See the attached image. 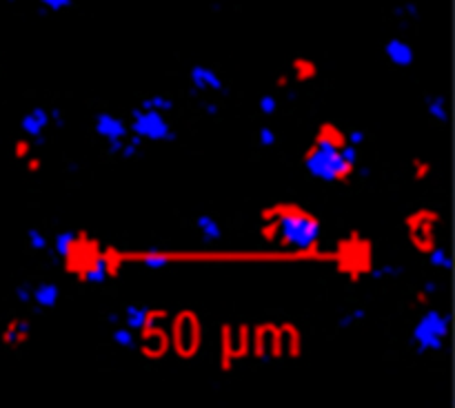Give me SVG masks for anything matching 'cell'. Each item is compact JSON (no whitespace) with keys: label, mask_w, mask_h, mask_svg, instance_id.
Returning a JSON list of instances; mask_svg holds the SVG:
<instances>
[{"label":"cell","mask_w":455,"mask_h":408,"mask_svg":"<svg viewBox=\"0 0 455 408\" xmlns=\"http://www.w3.org/2000/svg\"><path fill=\"white\" fill-rule=\"evenodd\" d=\"M195 226H198V231H200V235L204 237L207 242L213 244V242L220 240L222 231H220V224H218L215 217H211V215H198L195 217Z\"/></svg>","instance_id":"7c38bea8"},{"label":"cell","mask_w":455,"mask_h":408,"mask_svg":"<svg viewBox=\"0 0 455 408\" xmlns=\"http://www.w3.org/2000/svg\"><path fill=\"white\" fill-rule=\"evenodd\" d=\"M129 133H134L138 140L165 142V140H171V138H173V127L165 118V114L151 111V109H142L140 107L131 116Z\"/></svg>","instance_id":"3957f363"},{"label":"cell","mask_w":455,"mask_h":408,"mask_svg":"<svg viewBox=\"0 0 455 408\" xmlns=\"http://www.w3.org/2000/svg\"><path fill=\"white\" fill-rule=\"evenodd\" d=\"M364 131L362 129H358V127H351V129H347L344 131V142H349V144H353V147H360L362 142H364Z\"/></svg>","instance_id":"ac0fdd59"},{"label":"cell","mask_w":455,"mask_h":408,"mask_svg":"<svg viewBox=\"0 0 455 408\" xmlns=\"http://www.w3.org/2000/svg\"><path fill=\"white\" fill-rule=\"evenodd\" d=\"M49 120H52V118H49V111L47 109H32V111H29L25 118H23V122H21V129H23V133L25 136H29V138H38L41 136L45 129L49 127Z\"/></svg>","instance_id":"ba28073f"},{"label":"cell","mask_w":455,"mask_h":408,"mask_svg":"<svg viewBox=\"0 0 455 408\" xmlns=\"http://www.w3.org/2000/svg\"><path fill=\"white\" fill-rule=\"evenodd\" d=\"M134 331L131 328H127V326H120V328H116L114 331V342L120 346V348H131L134 346Z\"/></svg>","instance_id":"2e32d148"},{"label":"cell","mask_w":455,"mask_h":408,"mask_svg":"<svg viewBox=\"0 0 455 408\" xmlns=\"http://www.w3.org/2000/svg\"><path fill=\"white\" fill-rule=\"evenodd\" d=\"M43 7H47L49 12H63V9H69L72 0H41Z\"/></svg>","instance_id":"44dd1931"},{"label":"cell","mask_w":455,"mask_h":408,"mask_svg":"<svg viewBox=\"0 0 455 408\" xmlns=\"http://www.w3.org/2000/svg\"><path fill=\"white\" fill-rule=\"evenodd\" d=\"M109 275H112V264H109L105 257H98V260H94L83 273L85 282H89V284H103V282L109 280Z\"/></svg>","instance_id":"8fae6325"},{"label":"cell","mask_w":455,"mask_h":408,"mask_svg":"<svg viewBox=\"0 0 455 408\" xmlns=\"http://www.w3.org/2000/svg\"><path fill=\"white\" fill-rule=\"evenodd\" d=\"M78 242V235L72 233V231H65V233H58L56 240H54V251L63 257H69L74 251V246Z\"/></svg>","instance_id":"4fadbf2b"},{"label":"cell","mask_w":455,"mask_h":408,"mask_svg":"<svg viewBox=\"0 0 455 408\" xmlns=\"http://www.w3.org/2000/svg\"><path fill=\"white\" fill-rule=\"evenodd\" d=\"M149 320H151V311L142 304H131L125 308V326L131 328V331H142L149 324Z\"/></svg>","instance_id":"30bf717a"},{"label":"cell","mask_w":455,"mask_h":408,"mask_svg":"<svg viewBox=\"0 0 455 408\" xmlns=\"http://www.w3.org/2000/svg\"><path fill=\"white\" fill-rule=\"evenodd\" d=\"M27 244H29L32 251L41 253V251H45V248H47V235L43 231H38V228H34V231L27 233Z\"/></svg>","instance_id":"9a60e30c"},{"label":"cell","mask_w":455,"mask_h":408,"mask_svg":"<svg viewBox=\"0 0 455 408\" xmlns=\"http://www.w3.org/2000/svg\"><path fill=\"white\" fill-rule=\"evenodd\" d=\"M96 133L103 138V140L109 142H118V140H125L129 136V125H127L123 118H118L114 114H100L96 118Z\"/></svg>","instance_id":"5b68a950"},{"label":"cell","mask_w":455,"mask_h":408,"mask_svg":"<svg viewBox=\"0 0 455 408\" xmlns=\"http://www.w3.org/2000/svg\"><path fill=\"white\" fill-rule=\"evenodd\" d=\"M58 300H61V288H58L56 284H41L32 291V302L38 308H45V311L54 308L58 304Z\"/></svg>","instance_id":"9c48e42d"},{"label":"cell","mask_w":455,"mask_h":408,"mask_svg":"<svg viewBox=\"0 0 455 408\" xmlns=\"http://www.w3.org/2000/svg\"><path fill=\"white\" fill-rule=\"evenodd\" d=\"M384 56L389 58V63L395 67H411L413 65V47L407 41H400V38H391V41L384 45Z\"/></svg>","instance_id":"52a82bcc"},{"label":"cell","mask_w":455,"mask_h":408,"mask_svg":"<svg viewBox=\"0 0 455 408\" xmlns=\"http://www.w3.org/2000/svg\"><path fill=\"white\" fill-rule=\"evenodd\" d=\"M142 109H151V111H160V114H169L173 109V100L169 96H147L142 100Z\"/></svg>","instance_id":"5bb4252c"},{"label":"cell","mask_w":455,"mask_h":408,"mask_svg":"<svg viewBox=\"0 0 455 408\" xmlns=\"http://www.w3.org/2000/svg\"><path fill=\"white\" fill-rule=\"evenodd\" d=\"M431 262H433V266H438V264L444 266V264H447V253H444V251H435V253L431 255Z\"/></svg>","instance_id":"7402d4cb"},{"label":"cell","mask_w":455,"mask_h":408,"mask_svg":"<svg viewBox=\"0 0 455 408\" xmlns=\"http://www.w3.org/2000/svg\"><path fill=\"white\" fill-rule=\"evenodd\" d=\"M413 340L424 351H440L447 342V320L438 311L424 313L413 328Z\"/></svg>","instance_id":"277c9868"},{"label":"cell","mask_w":455,"mask_h":408,"mask_svg":"<svg viewBox=\"0 0 455 408\" xmlns=\"http://www.w3.org/2000/svg\"><path fill=\"white\" fill-rule=\"evenodd\" d=\"M342 142L344 140L335 129H324L304 158L306 173L326 184L342 182L344 178H349L353 171V164L344 160Z\"/></svg>","instance_id":"6da1fadb"},{"label":"cell","mask_w":455,"mask_h":408,"mask_svg":"<svg viewBox=\"0 0 455 408\" xmlns=\"http://www.w3.org/2000/svg\"><path fill=\"white\" fill-rule=\"evenodd\" d=\"M429 114H431L433 118H442V116H444V107L438 105V100H433V103L429 105Z\"/></svg>","instance_id":"603a6c76"},{"label":"cell","mask_w":455,"mask_h":408,"mask_svg":"<svg viewBox=\"0 0 455 408\" xmlns=\"http://www.w3.org/2000/svg\"><path fill=\"white\" fill-rule=\"evenodd\" d=\"M260 111L262 114H275V111H278V100H275L273 96L260 98Z\"/></svg>","instance_id":"ffe728a7"},{"label":"cell","mask_w":455,"mask_h":408,"mask_svg":"<svg viewBox=\"0 0 455 408\" xmlns=\"http://www.w3.org/2000/svg\"><path fill=\"white\" fill-rule=\"evenodd\" d=\"M189 80H191L193 87L202 89V92H220V89L224 87L222 76L218 74L215 69L202 67V65H198V67L191 69V72H189Z\"/></svg>","instance_id":"8992f818"},{"label":"cell","mask_w":455,"mask_h":408,"mask_svg":"<svg viewBox=\"0 0 455 408\" xmlns=\"http://www.w3.org/2000/svg\"><path fill=\"white\" fill-rule=\"evenodd\" d=\"M258 142L262 147H273L275 142H278V133H275L273 129L264 127V129H260V131H258Z\"/></svg>","instance_id":"d6986e66"},{"label":"cell","mask_w":455,"mask_h":408,"mask_svg":"<svg viewBox=\"0 0 455 408\" xmlns=\"http://www.w3.org/2000/svg\"><path fill=\"white\" fill-rule=\"evenodd\" d=\"M169 262H171V257H169V255L158 253V251L147 253V255L142 257V264H145V266H149V268H165Z\"/></svg>","instance_id":"e0dca14e"},{"label":"cell","mask_w":455,"mask_h":408,"mask_svg":"<svg viewBox=\"0 0 455 408\" xmlns=\"http://www.w3.org/2000/svg\"><path fill=\"white\" fill-rule=\"evenodd\" d=\"M275 237L289 248L309 251L320 240V224L300 208H280L275 213Z\"/></svg>","instance_id":"7a4b0ae2"}]
</instances>
